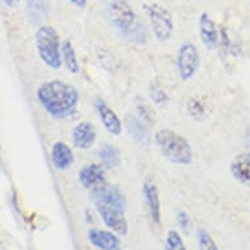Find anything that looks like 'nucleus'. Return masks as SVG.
Wrapping results in <instances>:
<instances>
[{"mask_svg": "<svg viewBox=\"0 0 250 250\" xmlns=\"http://www.w3.org/2000/svg\"><path fill=\"white\" fill-rule=\"evenodd\" d=\"M197 238L199 250H219L216 242L213 241L212 236H211L206 229L198 230Z\"/></svg>", "mask_w": 250, "mask_h": 250, "instance_id": "412c9836", "label": "nucleus"}, {"mask_svg": "<svg viewBox=\"0 0 250 250\" xmlns=\"http://www.w3.org/2000/svg\"><path fill=\"white\" fill-rule=\"evenodd\" d=\"M151 97L153 100V103L159 104V105H163L168 101V96L165 95L164 90L159 88V86H152L151 89Z\"/></svg>", "mask_w": 250, "mask_h": 250, "instance_id": "4be33fe9", "label": "nucleus"}, {"mask_svg": "<svg viewBox=\"0 0 250 250\" xmlns=\"http://www.w3.org/2000/svg\"><path fill=\"white\" fill-rule=\"evenodd\" d=\"M99 159L101 161V167L105 169H114L118 167L121 161V153L118 148H115L113 144L105 143L99 149Z\"/></svg>", "mask_w": 250, "mask_h": 250, "instance_id": "a211bd4d", "label": "nucleus"}, {"mask_svg": "<svg viewBox=\"0 0 250 250\" xmlns=\"http://www.w3.org/2000/svg\"><path fill=\"white\" fill-rule=\"evenodd\" d=\"M51 163L58 170H67L75 163L74 151L64 142H55L51 148Z\"/></svg>", "mask_w": 250, "mask_h": 250, "instance_id": "dca6fc26", "label": "nucleus"}, {"mask_svg": "<svg viewBox=\"0 0 250 250\" xmlns=\"http://www.w3.org/2000/svg\"><path fill=\"white\" fill-rule=\"evenodd\" d=\"M144 11L151 25L153 36L159 42H167L172 37L174 22L172 13L157 3H148L144 5Z\"/></svg>", "mask_w": 250, "mask_h": 250, "instance_id": "39448f33", "label": "nucleus"}, {"mask_svg": "<svg viewBox=\"0 0 250 250\" xmlns=\"http://www.w3.org/2000/svg\"><path fill=\"white\" fill-rule=\"evenodd\" d=\"M177 222L180 224V227L182 229H189L190 228V216L188 215V212H185V211H181L177 215Z\"/></svg>", "mask_w": 250, "mask_h": 250, "instance_id": "b1692460", "label": "nucleus"}, {"mask_svg": "<svg viewBox=\"0 0 250 250\" xmlns=\"http://www.w3.org/2000/svg\"><path fill=\"white\" fill-rule=\"evenodd\" d=\"M36 47L40 59L45 66L58 70L62 62V41L59 34L53 26L42 25L36 32Z\"/></svg>", "mask_w": 250, "mask_h": 250, "instance_id": "7ed1b4c3", "label": "nucleus"}, {"mask_svg": "<svg viewBox=\"0 0 250 250\" xmlns=\"http://www.w3.org/2000/svg\"><path fill=\"white\" fill-rule=\"evenodd\" d=\"M199 37H201L202 43L205 45L207 50H215L219 46V30L215 24V21L212 20V17L209 16L208 13H201L199 20Z\"/></svg>", "mask_w": 250, "mask_h": 250, "instance_id": "1a4fd4ad", "label": "nucleus"}, {"mask_svg": "<svg viewBox=\"0 0 250 250\" xmlns=\"http://www.w3.org/2000/svg\"><path fill=\"white\" fill-rule=\"evenodd\" d=\"M92 198H93L95 203L96 202H103V203H109V205L126 209V199L122 195V193L113 186L101 185L99 188H96V189L92 190Z\"/></svg>", "mask_w": 250, "mask_h": 250, "instance_id": "f3484780", "label": "nucleus"}, {"mask_svg": "<svg viewBox=\"0 0 250 250\" xmlns=\"http://www.w3.org/2000/svg\"><path fill=\"white\" fill-rule=\"evenodd\" d=\"M79 182L84 189L93 190L105 182V172L101 165L88 164L79 170Z\"/></svg>", "mask_w": 250, "mask_h": 250, "instance_id": "ddd939ff", "label": "nucleus"}, {"mask_svg": "<svg viewBox=\"0 0 250 250\" xmlns=\"http://www.w3.org/2000/svg\"><path fill=\"white\" fill-rule=\"evenodd\" d=\"M139 114L142 115V121L143 122H146L148 125V123H152L153 122V113L151 111V109L146 105V104H140L139 105Z\"/></svg>", "mask_w": 250, "mask_h": 250, "instance_id": "5701e85b", "label": "nucleus"}, {"mask_svg": "<svg viewBox=\"0 0 250 250\" xmlns=\"http://www.w3.org/2000/svg\"><path fill=\"white\" fill-rule=\"evenodd\" d=\"M95 109L99 114V118L103 123V126L105 127L109 134L114 136H119L123 131V125L118 114L107 105L104 100L97 99L95 101Z\"/></svg>", "mask_w": 250, "mask_h": 250, "instance_id": "6e6552de", "label": "nucleus"}, {"mask_svg": "<svg viewBox=\"0 0 250 250\" xmlns=\"http://www.w3.org/2000/svg\"><path fill=\"white\" fill-rule=\"evenodd\" d=\"M143 195L146 205H147L148 212L151 216L152 222L155 224H160L161 222V206H160V195L159 189L155 184L149 181L144 182L143 185Z\"/></svg>", "mask_w": 250, "mask_h": 250, "instance_id": "2eb2a0df", "label": "nucleus"}, {"mask_svg": "<svg viewBox=\"0 0 250 250\" xmlns=\"http://www.w3.org/2000/svg\"><path fill=\"white\" fill-rule=\"evenodd\" d=\"M68 1L79 9H85L86 4H88V0H68Z\"/></svg>", "mask_w": 250, "mask_h": 250, "instance_id": "393cba45", "label": "nucleus"}, {"mask_svg": "<svg viewBox=\"0 0 250 250\" xmlns=\"http://www.w3.org/2000/svg\"><path fill=\"white\" fill-rule=\"evenodd\" d=\"M3 1H4L5 4L8 5V7H13V5L16 4L19 0H3Z\"/></svg>", "mask_w": 250, "mask_h": 250, "instance_id": "a878e982", "label": "nucleus"}, {"mask_svg": "<svg viewBox=\"0 0 250 250\" xmlns=\"http://www.w3.org/2000/svg\"><path fill=\"white\" fill-rule=\"evenodd\" d=\"M88 240L100 250H121V238L117 233L105 229H89Z\"/></svg>", "mask_w": 250, "mask_h": 250, "instance_id": "9d476101", "label": "nucleus"}, {"mask_svg": "<svg viewBox=\"0 0 250 250\" xmlns=\"http://www.w3.org/2000/svg\"><path fill=\"white\" fill-rule=\"evenodd\" d=\"M153 140L161 155L169 163L174 165H182V167L191 164L193 161L191 146L181 134L169 128H161L156 132Z\"/></svg>", "mask_w": 250, "mask_h": 250, "instance_id": "f03ea898", "label": "nucleus"}, {"mask_svg": "<svg viewBox=\"0 0 250 250\" xmlns=\"http://www.w3.org/2000/svg\"><path fill=\"white\" fill-rule=\"evenodd\" d=\"M248 139H249V140H250V136H248Z\"/></svg>", "mask_w": 250, "mask_h": 250, "instance_id": "bb28decb", "label": "nucleus"}, {"mask_svg": "<svg viewBox=\"0 0 250 250\" xmlns=\"http://www.w3.org/2000/svg\"><path fill=\"white\" fill-rule=\"evenodd\" d=\"M62 62L64 63V66L71 74H79L80 64H79L74 45L71 43L70 40H64L62 42Z\"/></svg>", "mask_w": 250, "mask_h": 250, "instance_id": "6ab92c4d", "label": "nucleus"}, {"mask_svg": "<svg viewBox=\"0 0 250 250\" xmlns=\"http://www.w3.org/2000/svg\"><path fill=\"white\" fill-rule=\"evenodd\" d=\"M165 250H188L185 242L177 230H169L165 237Z\"/></svg>", "mask_w": 250, "mask_h": 250, "instance_id": "aec40b11", "label": "nucleus"}, {"mask_svg": "<svg viewBox=\"0 0 250 250\" xmlns=\"http://www.w3.org/2000/svg\"><path fill=\"white\" fill-rule=\"evenodd\" d=\"M125 123H126V130H127L128 135L135 143L140 144V146H146L149 143V140H151L149 128L147 127V123L142 121V118L136 117V115L128 114L125 118Z\"/></svg>", "mask_w": 250, "mask_h": 250, "instance_id": "4468645a", "label": "nucleus"}, {"mask_svg": "<svg viewBox=\"0 0 250 250\" xmlns=\"http://www.w3.org/2000/svg\"><path fill=\"white\" fill-rule=\"evenodd\" d=\"M201 66V55L197 46L191 42H184L177 50V70L181 80L193 79Z\"/></svg>", "mask_w": 250, "mask_h": 250, "instance_id": "423d86ee", "label": "nucleus"}, {"mask_svg": "<svg viewBox=\"0 0 250 250\" xmlns=\"http://www.w3.org/2000/svg\"><path fill=\"white\" fill-rule=\"evenodd\" d=\"M111 25L119 33L131 36L138 26V16L127 0H111L107 8Z\"/></svg>", "mask_w": 250, "mask_h": 250, "instance_id": "20e7f679", "label": "nucleus"}, {"mask_svg": "<svg viewBox=\"0 0 250 250\" xmlns=\"http://www.w3.org/2000/svg\"><path fill=\"white\" fill-rule=\"evenodd\" d=\"M38 103L54 119H64L78 109L80 95L74 85L62 80H50L38 86Z\"/></svg>", "mask_w": 250, "mask_h": 250, "instance_id": "f257e3e1", "label": "nucleus"}, {"mask_svg": "<svg viewBox=\"0 0 250 250\" xmlns=\"http://www.w3.org/2000/svg\"><path fill=\"white\" fill-rule=\"evenodd\" d=\"M96 127L90 122H79L72 130V143L79 149H89L96 143Z\"/></svg>", "mask_w": 250, "mask_h": 250, "instance_id": "9b49d317", "label": "nucleus"}, {"mask_svg": "<svg viewBox=\"0 0 250 250\" xmlns=\"http://www.w3.org/2000/svg\"><path fill=\"white\" fill-rule=\"evenodd\" d=\"M95 205L101 220L111 232H114L118 236H125L127 233L128 224L125 215V208L103 202H96Z\"/></svg>", "mask_w": 250, "mask_h": 250, "instance_id": "0eeeda50", "label": "nucleus"}, {"mask_svg": "<svg viewBox=\"0 0 250 250\" xmlns=\"http://www.w3.org/2000/svg\"><path fill=\"white\" fill-rule=\"evenodd\" d=\"M229 172L238 184L250 186V152L234 156L229 164Z\"/></svg>", "mask_w": 250, "mask_h": 250, "instance_id": "f8f14e48", "label": "nucleus"}]
</instances>
